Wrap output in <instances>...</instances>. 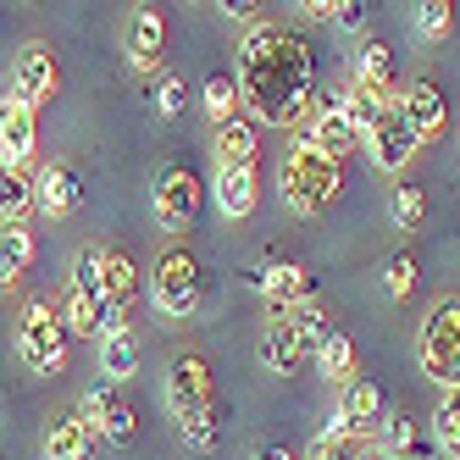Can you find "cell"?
Instances as JSON below:
<instances>
[{
    "label": "cell",
    "instance_id": "cell-20",
    "mask_svg": "<svg viewBox=\"0 0 460 460\" xmlns=\"http://www.w3.org/2000/svg\"><path fill=\"white\" fill-rule=\"evenodd\" d=\"M211 194H217L222 217L244 222V217L261 206V178H255V167H217V183H211Z\"/></svg>",
    "mask_w": 460,
    "mask_h": 460
},
{
    "label": "cell",
    "instance_id": "cell-28",
    "mask_svg": "<svg viewBox=\"0 0 460 460\" xmlns=\"http://www.w3.org/2000/svg\"><path fill=\"white\" fill-rule=\"evenodd\" d=\"M316 367H322L327 383H339V388L355 383V377H360V372H355V367H360V360H355V339H344L339 327H333V333H327V344L316 349Z\"/></svg>",
    "mask_w": 460,
    "mask_h": 460
},
{
    "label": "cell",
    "instance_id": "cell-13",
    "mask_svg": "<svg viewBox=\"0 0 460 460\" xmlns=\"http://www.w3.org/2000/svg\"><path fill=\"white\" fill-rule=\"evenodd\" d=\"M400 117L411 122V134L427 145V139H438L444 128H449V101H444V89L433 78H416L400 89Z\"/></svg>",
    "mask_w": 460,
    "mask_h": 460
},
{
    "label": "cell",
    "instance_id": "cell-5",
    "mask_svg": "<svg viewBox=\"0 0 460 460\" xmlns=\"http://www.w3.org/2000/svg\"><path fill=\"white\" fill-rule=\"evenodd\" d=\"M67 322H61V311L50 300H28L22 316H17V355H22V367L28 372H40V377H56L61 367H67Z\"/></svg>",
    "mask_w": 460,
    "mask_h": 460
},
{
    "label": "cell",
    "instance_id": "cell-30",
    "mask_svg": "<svg viewBox=\"0 0 460 460\" xmlns=\"http://www.w3.org/2000/svg\"><path fill=\"white\" fill-rule=\"evenodd\" d=\"M206 117L222 128V122H234V117H244V106H239V84L234 78H206Z\"/></svg>",
    "mask_w": 460,
    "mask_h": 460
},
{
    "label": "cell",
    "instance_id": "cell-7",
    "mask_svg": "<svg viewBox=\"0 0 460 460\" xmlns=\"http://www.w3.org/2000/svg\"><path fill=\"white\" fill-rule=\"evenodd\" d=\"M383 416H388L383 388H377L372 377H355V383H344V388H339V405H333V421H327V438H322V444L344 449L349 438H367V433H377V427H383Z\"/></svg>",
    "mask_w": 460,
    "mask_h": 460
},
{
    "label": "cell",
    "instance_id": "cell-19",
    "mask_svg": "<svg viewBox=\"0 0 460 460\" xmlns=\"http://www.w3.org/2000/svg\"><path fill=\"white\" fill-rule=\"evenodd\" d=\"M261 300L272 311H283V316L294 305H305L311 300V278H305L300 261H267V267H261Z\"/></svg>",
    "mask_w": 460,
    "mask_h": 460
},
{
    "label": "cell",
    "instance_id": "cell-26",
    "mask_svg": "<svg viewBox=\"0 0 460 460\" xmlns=\"http://www.w3.org/2000/svg\"><path fill=\"white\" fill-rule=\"evenodd\" d=\"M28 267H34V234L28 227H0V294H12Z\"/></svg>",
    "mask_w": 460,
    "mask_h": 460
},
{
    "label": "cell",
    "instance_id": "cell-37",
    "mask_svg": "<svg viewBox=\"0 0 460 460\" xmlns=\"http://www.w3.org/2000/svg\"><path fill=\"white\" fill-rule=\"evenodd\" d=\"M67 294H101V250H94V244H89V250H78Z\"/></svg>",
    "mask_w": 460,
    "mask_h": 460
},
{
    "label": "cell",
    "instance_id": "cell-25",
    "mask_svg": "<svg viewBox=\"0 0 460 460\" xmlns=\"http://www.w3.org/2000/svg\"><path fill=\"white\" fill-rule=\"evenodd\" d=\"M255 150H261V128L250 117L217 128V167H255Z\"/></svg>",
    "mask_w": 460,
    "mask_h": 460
},
{
    "label": "cell",
    "instance_id": "cell-41",
    "mask_svg": "<svg viewBox=\"0 0 460 460\" xmlns=\"http://www.w3.org/2000/svg\"><path fill=\"white\" fill-rule=\"evenodd\" d=\"M250 460H294V455H288V449H255Z\"/></svg>",
    "mask_w": 460,
    "mask_h": 460
},
{
    "label": "cell",
    "instance_id": "cell-1",
    "mask_svg": "<svg viewBox=\"0 0 460 460\" xmlns=\"http://www.w3.org/2000/svg\"><path fill=\"white\" fill-rule=\"evenodd\" d=\"M239 106L261 128H294L311 117V89H316V56L300 34L272 22H255L239 45Z\"/></svg>",
    "mask_w": 460,
    "mask_h": 460
},
{
    "label": "cell",
    "instance_id": "cell-2",
    "mask_svg": "<svg viewBox=\"0 0 460 460\" xmlns=\"http://www.w3.org/2000/svg\"><path fill=\"white\" fill-rule=\"evenodd\" d=\"M167 405L189 449H211L222 438V411H217V388H211V367L200 355H172L167 367Z\"/></svg>",
    "mask_w": 460,
    "mask_h": 460
},
{
    "label": "cell",
    "instance_id": "cell-11",
    "mask_svg": "<svg viewBox=\"0 0 460 460\" xmlns=\"http://www.w3.org/2000/svg\"><path fill=\"white\" fill-rule=\"evenodd\" d=\"M78 416L89 421V433H94V438H106V444H128V438L139 433L134 405H128V400H122V388H111V383H94V388H84Z\"/></svg>",
    "mask_w": 460,
    "mask_h": 460
},
{
    "label": "cell",
    "instance_id": "cell-33",
    "mask_svg": "<svg viewBox=\"0 0 460 460\" xmlns=\"http://www.w3.org/2000/svg\"><path fill=\"white\" fill-rule=\"evenodd\" d=\"M388 211H394V222L411 234V227L427 222V189H421V183H400V189H394V200H388Z\"/></svg>",
    "mask_w": 460,
    "mask_h": 460
},
{
    "label": "cell",
    "instance_id": "cell-9",
    "mask_svg": "<svg viewBox=\"0 0 460 460\" xmlns=\"http://www.w3.org/2000/svg\"><path fill=\"white\" fill-rule=\"evenodd\" d=\"M56 89H61L56 50H50V45H40V40H28V45L12 56V89H6V94H17L28 111H40L45 101H56Z\"/></svg>",
    "mask_w": 460,
    "mask_h": 460
},
{
    "label": "cell",
    "instance_id": "cell-42",
    "mask_svg": "<svg viewBox=\"0 0 460 460\" xmlns=\"http://www.w3.org/2000/svg\"><path fill=\"white\" fill-rule=\"evenodd\" d=\"M355 460H388V455H383V449H360Z\"/></svg>",
    "mask_w": 460,
    "mask_h": 460
},
{
    "label": "cell",
    "instance_id": "cell-36",
    "mask_svg": "<svg viewBox=\"0 0 460 460\" xmlns=\"http://www.w3.org/2000/svg\"><path fill=\"white\" fill-rule=\"evenodd\" d=\"M383 288H388V300H411L416 294V261L411 255H388L383 261Z\"/></svg>",
    "mask_w": 460,
    "mask_h": 460
},
{
    "label": "cell",
    "instance_id": "cell-12",
    "mask_svg": "<svg viewBox=\"0 0 460 460\" xmlns=\"http://www.w3.org/2000/svg\"><path fill=\"white\" fill-rule=\"evenodd\" d=\"M40 155V111H28L17 94H0V167L28 172Z\"/></svg>",
    "mask_w": 460,
    "mask_h": 460
},
{
    "label": "cell",
    "instance_id": "cell-35",
    "mask_svg": "<svg viewBox=\"0 0 460 460\" xmlns=\"http://www.w3.org/2000/svg\"><path fill=\"white\" fill-rule=\"evenodd\" d=\"M339 106H344V117H349V128H355L360 139H367V128H372V122H377V111H383V101H372V94L360 89V84L339 94Z\"/></svg>",
    "mask_w": 460,
    "mask_h": 460
},
{
    "label": "cell",
    "instance_id": "cell-29",
    "mask_svg": "<svg viewBox=\"0 0 460 460\" xmlns=\"http://www.w3.org/2000/svg\"><path fill=\"white\" fill-rule=\"evenodd\" d=\"M283 322L294 327V333H300V344H305V349H322V344H327V333H333V322H327V311H322L316 300L294 305V311H288Z\"/></svg>",
    "mask_w": 460,
    "mask_h": 460
},
{
    "label": "cell",
    "instance_id": "cell-34",
    "mask_svg": "<svg viewBox=\"0 0 460 460\" xmlns=\"http://www.w3.org/2000/svg\"><path fill=\"white\" fill-rule=\"evenodd\" d=\"M377 433H383V444H377V449H383L388 460H394V455H416V427H411V416H405V411H388Z\"/></svg>",
    "mask_w": 460,
    "mask_h": 460
},
{
    "label": "cell",
    "instance_id": "cell-18",
    "mask_svg": "<svg viewBox=\"0 0 460 460\" xmlns=\"http://www.w3.org/2000/svg\"><path fill=\"white\" fill-rule=\"evenodd\" d=\"M305 139H311L322 155H333V161H344V155L355 150V139H360V134L349 128V117H344V106H339V94H327V101H316Z\"/></svg>",
    "mask_w": 460,
    "mask_h": 460
},
{
    "label": "cell",
    "instance_id": "cell-39",
    "mask_svg": "<svg viewBox=\"0 0 460 460\" xmlns=\"http://www.w3.org/2000/svg\"><path fill=\"white\" fill-rule=\"evenodd\" d=\"M217 12H222L227 22H255L261 6H255V0H227V6H217Z\"/></svg>",
    "mask_w": 460,
    "mask_h": 460
},
{
    "label": "cell",
    "instance_id": "cell-27",
    "mask_svg": "<svg viewBox=\"0 0 460 460\" xmlns=\"http://www.w3.org/2000/svg\"><path fill=\"white\" fill-rule=\"evenodd\" d=\"M61 322H67L73 339H101L111 327V311L101 294H67V305H61Z\"/></svg>",
    "mask_w": 460,
    "mask_h": 460
},
{
    "label": "cell",
    "instance_id": "cell-24",
    "mask_svg": "<svg viewBox=\"0 0 460 460\" xmlns=\"http://www.w3.org/2000/svg\"><path fill=\"white\" fill-rule=\"evenodd\" d=\"M40 211L34 200V172H17V167H0V222L6 227H28V217Z\"/></svg>",
    "mask_w": 460,
    "mask_h": 460
},
{
    "label": "cell",
    "instance_id": "cell-31",
    "mask_svg": "<svg viewBox=\"0 0 460 460\" xmlns=\"http://www.w3.org/2000/svg\"><path fill=\"white\" fill-rule=\"evenodd\" d=\"M433 433H438V449H444L449 460H460V388H449L444 400H438V411H433Z\"/></svg>",
    "mask_w": 460,
    "mask_h": 460
},
{
    "label": "cell",
    "instance_id": "cell-10",
    "mask_svg": "<svg viewBox=\"0 0 460 460\" xmlns=\"http://www.w3.org/2000/svg\"><path fill=\"white\" fill-rule=\"evenodd\" d=\"M416 150H421V139L411 134V122L400 117V106H383L377 122L367 128V155H372V167L388 172V178H400L411 161H416Z\"/></svg>",
    "mask_w": 460,
    "mask_h": 460
},
{
    "label": "cell",
    "instance_id": "cell-22",
    "mask_svg": "<svg viewBox=\"0 0 460 460\" xmlns=\"http://www.w3.org/2000/svg\"><path fill=\"white\" fill-rule=\"evenodd\" d=\"M305 355L311 349L300 344V333H294L288 322H272L267 333H261V367H267L272 377H294V372L305 367Z\"/></svg>",
    "mask_w": 460,
    "mask_h": 460
},
{
    "label": "cell",
    "instance_id": "cell-23",
    "mask_svg": "<svg viewBox=\"0 0 460 460\" xmlns=\"http://www.w3.org/2000/svg\"><path fill=\"white\" fill-rule=\"evenodd\" d=\"M101 372H106L111 388L134 383V372H139V339H134V327H106V333H101Z\"/></svg>",
    "mask_w": 460,
    "mask_h": 460
},
{
    "label": "cell",
    "instance_id": "cell-15",
    "mask_svg": "<svg viewBox=\"0 0 460 460\" xmlns=\"http://www.w3.org/2000/svg\"><path fill=\"white\" fill-rule=\"evenodd\" d=\"M101 300L111 311V327H128V316L139 305V272L122 250H101Z\"/></svg>",
    "mask_w": 460,
    "mask_h": 460
},
{
    "label": "cell",
    "instance_id": "cell-8",
    "mask_svg": "<svg viewBox=\"0 0 460 460\" xmlns=\"http://www.w3.org/2000/svg\"><path fill=\"white\" fill-rule=\"evenodd\" d=\"M200 200H206V183L194 178L189 167H161L155 183H150V211L155 222L167 227V234H183V227H194V217H200Z\"/></svg>",
    "mask_w": 460,
    "mask_h": 460
},
{
    "label": "cell",
    "instance_id": "cell-40",
    "mask_svg": "<svg viewBox=\"0 0 460 460\" xmlns=\"http://www.w3.org/2000/svg\"><path fill=\"white\" fill-rule=\"evenodd\" d=\"M305 460H344V449H333V444H311Z\"/></svg>",
    "mask_w": 460,
    "mask_h": 460
},
{
    "label": "cell",
    "instance_id": "cell-17",
    "mask_svg": "<svg viewBox=\"0 0 460 460\" xmlns=\"http://www.w3.org/2000/svg\"><path fill=\"white\" fill-rule=\"evenodd\" d=\"M355 84L372 94V101H394V89H400V61H394L388 40H367L355 50Z\"/></svg>",
    "mask_w": 460,
    "mask_h": 460
},
{
    "label": "cell",
    "instance_id": "cell-6",
    "mask_svg": "<svg viewBox=\"0 0 460 460\" xmlns=\"http://www.w3.org/2000/svg\"><path fill=\"white\" fill-rule=\"evenodd\" d=\"M150 300H155V311L167 316V322H189L194 311L206 305L200 261H194L189 250H167V255L155 261V272H150Z\"/></svg>",
    "mask_w": 460,
    "mask_h": 460
},
{
    "label": "cell",
    "instance_id": "cell-3",
    "mask_svg": "<svg viewBox=\"0 0 460 460\" xmlns=\"http://www.w3.org/2000/svg\"><path fill=\"white\" fill-rule=\"evenodd\" d=\"M278 189H283V206L294 217H322L327 206L339 200V189H344V172H339V161L333 155H322L305 134L294 139L278 161Z\"/></svg>",
    "mask_w": 460,
    "mask_h": 460
},
{
    "label": "cell",
    "instance_id": "cell-38",
    "mask_svg": "<svg viewBox=\"0 0 460 460\" xmlns=\"http://www.w3.org/2000/svg\"><path fill=\"white\" fill-rule=\"evenodd\" d=\"M155 111H161V117H178V111H183V78H161V89H155Z\"/></svg>",
    "mask_w": 460,
    "mask_h": 460
},
{
    "label": "cell",
    "instance_id": "cell-21",
    "mask_svg": "<svg viewBox=\"0 0 460 460\" xmlns=\"http://www.w3.org/2000/svg\"><path fill=\"white\" fill-rule=\"evenodd\" d=\"M101 455V438L89 433L84 416H56L45 427V460H94Z\"/></svg>",
    "mask_w": 460,
    "mask_h": 460
},
{
    "label": "cell",
    "instance_id": "cell-14",
    "mask_svg": "<svg viewBox=\"0 0 460 460\" xmlns=\"http://www.w3.org/2000/svg\"><path fill=\"white\" fill-rule=\"evenodd\" d=\"M122 50H128V67L134 73H155L161 56H167V17H161L155 6H139L134 17H128Z\"/></svg>",
    "mask_w": 460,
    "mask_h": 460
},
{
    "label": "cell",
    "instance_id": "cell-4",
    "mask_svg": "<svg viewBox=\"0 0 460 460\" xmlns=\"http://www.w3.org/2000/svg\"><path fill=\"white\" fill-rule=\"evenodd\" d=\"M416 360H421V372L433 377L444 394L460 388V294H449V300H438L433 311L421 316V327H416Z\"/></svg>",
    "mask_w": 460,
    "mask_h": 460
},
{
    "label": "cell",
    "instance_id": "cell-32",
    "mask_svg": "<svg viewBox=\"0 0 460 460\" xmlns=\"http://www.w3.org/2000/svg\"><path fill=\"white\" fill-rule=\"evenodd\" d=\"M449 28H455V6H449V0H421V6H416V34L427 45H444Z\"/></svg>",
    "mask_w": 460,
    "mask_h": 460
},
{
    "label": "cell",
    "instance_id": "cell-16",
    "mask_svg": "<svg viewBox=\"0 0 460 460\" xmlns=\"http://www.w3.org/2000/svg\"><path fill=\"white\" fill-rule=\"evenodd\" d=\"M34 200L45 217H73L84 206V178L78 167H67V161H45V167L34 172Z\"/></svg>",
    "mask_w": 460,
    "mask_h": 460
}]
</instances>
